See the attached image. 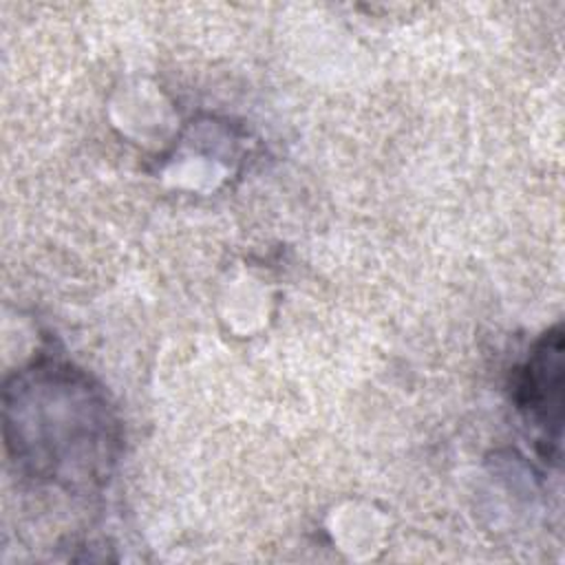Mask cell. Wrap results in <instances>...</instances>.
I'll return each instance as SVG.
<instances>
[{"instance_id":"1","label":"cell","mask_w":565,"mask_h":565,"mask_svg":"<svg viewBox=\"0 0 565 565\" xmlns=\"http://www.w3.org/2000/svg\"><path fill=\"white\" fill-rule=\"evenodd\" d=\"M563 340L561 331L550 333L539 344L534 358L530 360L525 373V402L523 406L530 408L532 417L545 426L547 430L554 426L558 433L561 428V393H563Z\"/></svg>"}]
</instances>
